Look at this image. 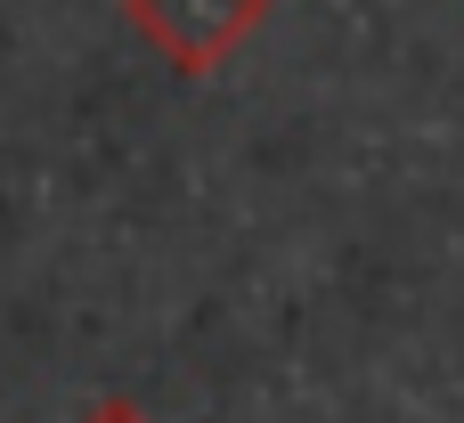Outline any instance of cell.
<instances>
[{
    "label": "cell",
    "instance_id": "obj_1",
    "mask_svg": "<svg viewBox=\"0 0 464 423\" xmlns=\"http://www.w3.org/2000/svg\"><path fill=\"white\" fill-rule=\"evenodd\" d=\"M130 33L171 73H220L269 16V0H122Z\"/></svg>",
    "mask_w": 464,
    "mask_h": 423
},
{
    "label": "cell",
    "instance_id": "obj_2",
    "mask_svg": "<svg viewBox=\"0 0 464 423\" xmlns=\"http://www.w3.org/2000/svg\"><path fill=\"white\" fill-rule=\"evenodd\" d=\"M82 423H155V416H147V408H130V399H98Z\"/></svg>",
    "mask_w": 464,
    "mask_h": 423
}]
</instances>
